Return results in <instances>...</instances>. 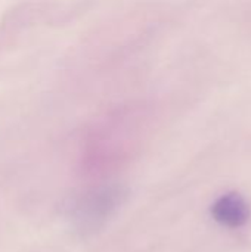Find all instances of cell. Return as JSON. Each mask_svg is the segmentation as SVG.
Returning <instances> with one entry per match:
<instances>
[{"label": "cell", "mask_w": 251, "mask_h": 252, "mask_svg": "<svg viewBox=\"0 0 251 252\" xmlns=\"http://www.w3.org/2000/svg\"><path fill=\"white\" fill-rule=\"evenodd\" d=\"M213 219L231 229L244 226L250 219V207L244 196L237 192H229L220 196L212 207Z\"/></svg>", "instance_id": "cell-1"}]
</instances>
